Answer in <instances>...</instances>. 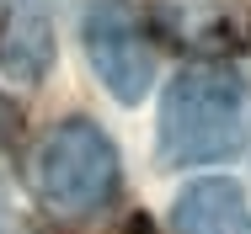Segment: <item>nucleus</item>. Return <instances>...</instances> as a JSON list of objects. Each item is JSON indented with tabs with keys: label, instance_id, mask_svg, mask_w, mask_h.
<instances>
[{
	"label": "nucleus",
	"instance_id": "423d86ee",
	"mask_svg": "<svg viewBox=\"0 0 251 234\" xmlns=\"http://www.w3.org/2000/svg\"><path fill=\"white\" fill-rule=\"evenodd\" d=\"M171 234H251L246 191L225 176L193 181L171 208Z\"/></svg>",
	"mask_w": 251,
	"mask_h": 234
},
{
	"label": "nucleus",
	"instance_id": "7ed1b4c3",
	"mask_svg": "<svg viewBox=\"0 0 251 234\" xmlns=\"http://www.w3.org/2000/svg\"><path fill=\"white\" fill-rule=\"evenodd\" d=\"M86 53H91L97 80L123 106L145 101V91L155 80V48L128 0H91L86 5Z\"/></svg>",
	"mask_w": 251,
	"mask_h": 234
},
{
	"label": "nucleus",
	"instance_id": "20e7f679",
	"mask_svg": "<svg viewBox=\"0 0 251 234\" xmlns=\"http://www.w3.org/2000/svg\"><path fill=\"white\" fill-rule=\"evenodd\" d=\"M160 38L198 59H235L251 48V0H150Z\"/></svg>",
	"mask_w": 251,
	"mask_h": 234
},
{
	"label": "nucleus",
	"instance_id": "39448f33",
	"mask_svg": "<svg viewBox=\"0 0 251 234\" xmlns=\"http://www.w3.org/2000/svg\"><path fill=\"white\" fill-rule=\"evenodd\" d=\"M53 64V5L49 0H5L0 16V69L16 85H38Z\"/></svg>",
	"mask_w": 251,
	"mask_h": 234
},
{
	"label": "nucleus",
	"instance_id": "0eeeda50",
	"mask_svg": "<svg viewBox=\"0 0 251 234\" xmlns=\"http://www.w3.org/2000/svg\"><path fill=\"white\" fill-rule=\"evenodd\" d=\"M11 128H16V112H11L5 101H0V139H11Z\"/></svg>",
	"mask_w": 251,
	"mask_h": 234
},
{
	"label": "nucleus",
	"instance_id": "f03ea898",
	"mask_svg": "<svg viewBox=\"0 0 251 234\" xmlns=\"http://www.w3.org/2000/svg\"><path fill=\"white\" fill-rule=\"evenodd\" d=\"M123 181L118 149L91 117H64L49 139L38 144L32 160V187L43 197V208L59 218H91L101 213Z\"/></svg>",
	"mask_w": 251,
	"mask_h": 234
},
{
	"label": "nucleus",
	"instance_id": "f257e3e1",
	"mask_svg": "<svg viewBox=\"0 0 251 234\" xmlns=\"http://www.w3.org/2000/svg\"><path fill=\"white\" fill-rule=\"evenodd\" d=\"M246 133V80L230 69H187L171 80L160 106V160L208 165L225 160Z\"/></svg>",
	"mask_w": 251,
	"mask_h": 234
}]
</instances>
